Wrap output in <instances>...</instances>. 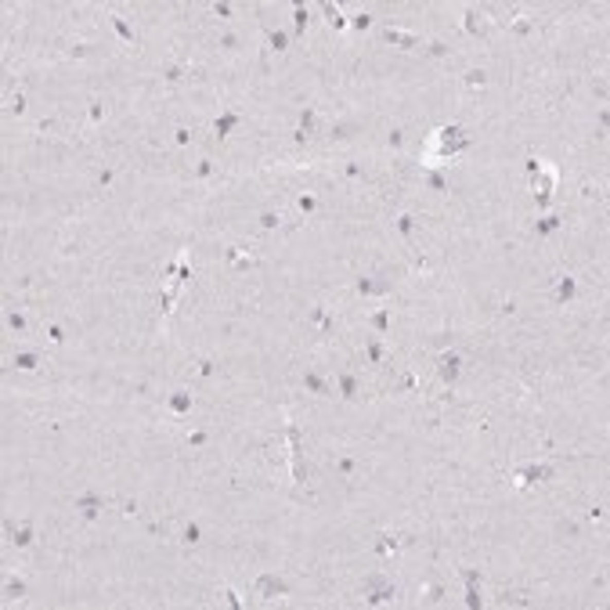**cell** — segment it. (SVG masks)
Instances as JSON below:
<instances>
[{"label": "cell", "mask_w": 610, "mask_h": 610, "mask_svg": "<svg viewBox=\"0 0 610 610\" xmlns=\"http://www.w3.org/2000/svg\"><path fill=\"white\" fill-rule=\"evenodd\" d=\"M466 145H470V141H466V134H462L459 127H441V130H434L430 141L423 145V166H444V163H452V155L462 152Z\"/></svg>", "instance_id": "cell-1"}, {"label": "cell", "mask_w": 610, "mask_h": 610, "mask_svg": "<svg viewBox=\"0 0 610 610\" xmlns=\"http://www.w3.org/2000/svg\"><path fill=\"white\" fill-rule=\"evenodd\" d=\"M365 588H368V596H365L368 603H386V599H393V596H397V585H393L390 578H379V574H372Z\"/></svg>", "instance_id": "cell-2"}, {"label": "cell", "mask_w": 610, "mask_h": 610, "mask_svg": "<svg viewBox=\"0 0 610 610\" xmlns=\"http://www.w3.org/2000/svg\"><path fill=\"white\" fill-rule=\"evenodd\" d=\"M549 473H552V470H549L545 462H527L524 470H516V473H513V484H516V488H524V484H534V480H545Z\"/></svg>", "instance_id": "cell-3"}, {"label": "cell", "mask_w": 610, "mask_h": 610, "mask_svg": "<svg viewBox=\"0 0 610 610\" xmlns=\"http://www.w3.org/2000/svg\"><path fill=\"white\" fill-rule=\"evenodd\" d=\"M285 592V581L282 578H275V574H264L260 581H257V596H264V599H271V596H282Z\"/></svg>", "instance_id": "cell-4"}, {"label": "cell", "mask_w": 610, "mask_h": 610, "mask_svg": "<svg viewBox=\"0 0 610 610\" xmlns=\"http://www.w3.org/2000/svg\"><path fill=\"white\" fill-rule=\"evenodd\" d=\"M383 37H386L390 44H401V47H416V44H419V37H416V33H404V29H393V26H390V29H383Z\"/></svg>", "instance_id": "cell-5"}, {"label": "cell", "mask_w": 610, "mask_h": 610, "mask_svg": "<svg viewBox=\"0 0 610 610\" xmlns=\"http://www.w3.org/2000/svg\"><path fill=\"white\" fill-rule=\"evenodd\" d=\"M459 365H462L459 354H444V357H441V375H444V383H452V379L459 375Z\"/></svg>", "instance_id": "cell-6"}, {"label": "cell", "mask_w": 610, "mask_h": 610, "mask_svg": "<svg viewBox=\"0 0 610 610\" xmlns=\"http://www.w3.org/2000/svg\"><path fill=\"white\" fill-rule=\"evenodd\" d=\"M339 397H343V401H354V397H357V379H354L350 372L339 375Z\"/></svg>", "instance_id": "cell-7"}, {"label": "cell", "mask_w": 610, "mask_h": 610, "mask_svg": "<svg viewBox=\"0 0 610 610\" xmlns=\"http://www.w3.org/2000/svg\"><path fill=\"white\" fill-rule=\"evenodd\" d=\"M462 26H466V33H473V37H480V33L488 29V22H480L477 11H466V22H462Z\"/></svg>", "instance_id": "cell-8"}, {"label": "cell", "mask_w": 610, "mask_h": 610, "mask_svg": "<svg viewBox=\"0 0 610 610\" xmlns=\"http://www.w3.org/2000/svg\"><path fill=\"white\" fill-rule=\"evenodd\" d=\"M574 278H560V285H556V303H567L570 296H574Z\"/></svg>", "instance_id": "cell-9"}, {"label": "cell", "mask_w": 610, "mask_h": 610, "mask_svg": "<svg viewBox=\"0 0 610 610\" xmlns=\"http://www.w3.org/2000/svg\"><path fill=\"white\" fill-rule=\"evenodd\" d=\"M303 383H307V390H314V393H321V397L329 393V383H325L318 372H307V375H303Z\"/></svg>", "instance_id": "cell-10"}, {"label": "cell", "mask_w": 610, "mask_h": 610, "mask_svg": "<svg viewBox=\"0 0 610 610\" xmlns=\"http://www.w3.org/2000/svg\"><path fill=\"white\" fill-rule=\"evenodd\" d=\"M76 506L83 509V516H98V509H101V498H98V495H83Z\"/></svg>", "instance_id": "cell-11"}, {"label": "cell", "mask_w": 610, "mask_h": 610, "mask_svg": "<svg viewBox=\"0 0 610 610\" xmlns=\"http://www.w3.org/2000/svg\"><path fill=\"white\" fill-rule=\"evenodd\" d=\"M170 408H173L177 416L191 412V393H173V397H170Z\"/></svg>", "instance_id": "cell-12"}, {"label": "cell", "mask_w": 610, "mask_h": 610, "mask_svg": "<svg viewBox=\"0 0 610 610\" xmlns=\"http://www.w3.org/2000/svg\"><path fill=\"white\" fill-rule=\"evenodd\" d=\"M235 123H239V112H224V116H221V119L213 123V130H217V134L224 137V134H228V130L235 127Z\"/></svg>", "instance_id": "cell-13"}, {"label": "cell", "mask_w": 610, "mask_h": 610, "mask_svg": "<svg viewBox=\"0 0 610 610\" xmlns=\"http://www.w3.org/2000/svg\"><path fill=\"white\" fill-rule=\"evenodd\" d=\"M361 293H390V282H372V278H361L357 282Z\"/></svg>", "instance_id": "cell-14"}, {"label": "cell", "mask_w": 610, "mask_h": 610, "mask_svg": "<svg viewBox=\"0 0 610 610\" xmlns=\"http://www.w3.org/2000/svg\"><path fill=\"white\" fill-rule=\"evenodd\" d=\"M556 228H560V217H542V221L534 224L538 235H549V231H556Z\"/></svg>", "instance_id": "cell-15"}, {"label": "cell", "mask_w": 610, "mask_h": 610, "mask_svg": "<svg viewBox=\"0 0 610 610\" xmlns=\"http://www.w3.org/2000/svg\"><path fill=\"white\" fill-rule=\"evenodd\" d=\"M15 365L29 372V368H37V354H33V350H22V354H15Z\"/></svg>", "instance_id": "cell-16"}, {"label": "cell", "mask_w": 610, "mask_h": 610, "mask_svg": "<svg viewBox=\"0 0 610 610\" xmlns=\"http://www.w3.org/2000/svg\"><path fill=\"white\" fill-rule=\"evenodd\" d=\"M397 545H401V538H397V534H390V531H386V534H379V552H393Z\"/></svg>", "instance_id": "cell-17"}, {"label": "cell", "mask_w": 610, "mask_h": 610, "mask_svg": "<svg viewBox=\"0 0 610 610\" xmlns=\"http://www.w3.org/2000/svg\"><path fill=\"white\" fill-rule=\"evenodd\" d=\"M321 8H325V15H329V22H332L336 29H343V26H347V22H343V11H339V8H332V4H321Z\"/></svg>", "instance_id": "cell-18"}, {"label": "cell", "mask_w": 610, "mask_h": 610, "mask_svg": "<svg viewBox=\"0 0 610 610\" xmlns=\"http://www.w3.org/2000/svg\"><path fill=\"white\" fill-rule=\"evenodd\" d=\"M11 542H15V545H29V542H33V527H29V524H22V527L15 531V538H11Z\"/></svg>", "instance_id": "cell-19"}, {"label": "cell", "mask_w": 610, "mask_h": 610, "mask_svg": "<svg viewBox=\"0 0 610 610\" xmlns=\"http://www.w3.org/2000/svg\"><path fill=\"white\" fill-rule=\"evenodd\" d=\"M112 26L119 29V37H123V40H130V44H134V29H130V26H127V22H123L119 15H112Z\"/></svg>", "instance_id": "cell-20"}, {"label": "cell", "mask_w": 610, "mask_h": 610, "mask_svg": "<svg viewBox=\"0 0 610 610\" xmlns=\"http://www.w3.org/2000/svg\"><path fill=\"white\" fill-rule=\"evenodd\" d=\"M397 231H401V235H412V231H416V217H408V213L397 217Z\"/></svg>", "instance_id": "cell-21"}, {"label": "cell", "mask_w": 610, "mask_h": 610, "mask_svg": "<svg viewBox=\"0 0 610 610\" xmlns=\"http://www.w3.org/2000/svg\"><path fill=\"white\" fill-rule=\"evenodd\" d=\"M314 123H318V116H314V112L307 109V112L300 116V134H307V130H314Z\"/></svg>", "instance_id": "cell-22"}, {"label": "cell", "mask_w": 610, "mask_h": 610, "mask_svg": "<svg viewBox=\"0 0 610 610\" xmlns=\"http://www.w3.org/2000/svg\"><path fill=\"white\" fill-rule=\"evenodd\" d=\"M267 40H271V47H275V51H285V33L271 29V33H267Z\"/></svg>", "instance_id": "cell-23"}, {"label": "cell", "mask_w": 610, "mask_h": 610, "mask_svg": "<svg viewBox=\"0 0 610 610\" xmlns=\"http://www.w3.org/2000/svg\"><path fill=\"white\" fill-rule=\"evenodd\" d=\"M466 87H484V73H480V69H470V73H466Z\"/></svg>", "instance_id": "cell-24"}, {"label": "cell", "mask_w": 610, "mask_h": 610, "mask_svg": "<svg viewBox=\"0 0 610 610\" xmlns=\"http://www.w3.org/2000/svg\"><path fill=\"white\" fill-rule=\"evenodd\" d=\"M311 318H314V321H318L321 329H332V318H329V311H325V307H318V311H314Z\"/></svg>", "instance_id": "cell-25"}, {"label": "cell", "mask_w": 610, "mask_h": 610, "mask_svg": "<svg viewBox=\"0 0 610 610\" xmlns=\"http://www.w3.org/2000/svg\"><path fill=\"white\" fill-rule=\"evenodd\" d=\"M307 29V8H296V37H303Z\"/></svg>", "instance_id": "cell-26"}, {"label": "cell", "mask_w": 610, "mask_h": 610, "mask_svg": "<svg viewBox=\"0 0 610 610\" xmlns=\"http://www.w3.org/2000/svg\"><path fill=\"white\" fill-rule=\"evenodd\" d=\"M260 224H264V228H278V224H282V213H271V210H267V213L260 217Z\"/></svg>", "instance_id": "cell-27"}, {"label": "cell", "mask_w": 610, "mask_h": 610, "mask_svg": "<svg viewBox=\"0 0 610 610\" xmlns=\"http://www.w3.org/2000/svg\"><path fill=\"white\" fill-rule=\"evenodd\" d=\"M430 184H434L437 191H444V188H448V181H444V173H437V170H430Z\"/></svg>", "instance_id": "cell-28"}, {"label": "cell", "mask_w": 610, "mask_h": 610, "mask_svg": "<svg viewBox=\"0 0 610 610\" xmlns=\"http://www.w3.org/2000/svg\"><path fill=\"white\" fill-rule=\"evenodd\" d=\"M513 29H516V33H531V22H527L524 15H516V19H513Z\"/></svg>", "instance_id": "cell-29"}, {"label": "cell", "mask_w": 610, "mask_h": 610, "mask_svg": "<svg viewBox=\"0 0 610 610\" xmlns=\"http://www.w3.org/2000/svg\"><path fill=\"white\" fill-rule=\"evenodd\" d=\"M386 321H390V314H386V311H379V314H372V325H375L379 332L386 329Z\"/></svg>", "instance_id": "cell-30"}, {"label": "cell", "mask_w": 610, "mask_h": 610, "mask_svg": "<svg viewBox=\"0 0 610 610\" xmlns=\"http://www.w3.org/2000/svg\"><path fill=\"white\" fill-rule=\"evenodd\" d=\"M22 592H26V585H22V581H8V596H11V599H19Z\"/></svg>", "instance_id": "cell-31"}, {"label": "cell", "mask_w": 610, "mask_h": 610, "mask_svg": "<svg viewBox=\"0 0 610 610\" xmlns=\"http://www.w3.org/2000/svg\"><path fill=\"white\" fill-rule=\"evenodd\" d=\"M314 206H318V199H314V195H303V199H300V210H303V213H311Z\"/></svg>", "instance_id": "cell-32"}, {"label": "cell", "mask_w": 610, "mask_h": 610, "mask_svg": "<svg viewBox=\"0 0 610 610\" xmlns=\"http://www.w3.org/2000/svg\"><path fill=\"white\" fill-rule=\"evenodd\" d=\"M8 325H11V329H19V332H22V329H26V318H22V314H8Z\"/></svg>", "instance_id": "cell-33"}, {"label": "cell", "mask_w": 610, "mask_h": 610, "mask_svg": "<svg viewBox=\"0 0 610 610\" xmlns=\"http://www.w3.org/2000/svg\"><path fill=\"white\" fill-rule=\"evenodd\" d=\"M184 542H199V524H188V527H184Z\"/></svg>", "instance_id": "cell-34"}, {"label": "cell", "mask_w": 610, "mask_h": 610, "mask_svg": "<svg viewBox=\"0 0 610 610\" xmlns=\"http://www.w3.org/2000/svg\"><path fill=\"white\" fill-rule=\"evenodd\" d=\"M430 55H437V58H441V55H448V44H441V40H434V44H430Z\"/></svg>", "instance_id": "cell-35"}, {"label": "cell", "mask_w": 610, "mask_h": 610, "mask_svg": "<svg viewBox=\"0 0 610 610\" xmlns=\"http://www.w3.org/2000/svg\"><path fill=\"white\" fill-rule=\"evenodd\" d=\"M47 336H51V343H62V339H65V332H62L58 325H51V329H47Z\"/></svg>", "instance_id": "cell-36"}, {"label": "cell", "mask_w": 610, "mask_h": 610, "mask_svg": "<svg viewBox=\"0 0 610 610\" xmlns=\"http://www.w3.org/2000/svg\"><path fill=\"white\" fill-rule=\"evenodd\" d=\"M368 357H372V361H375V365H379V361H383V350H379V343H368Z\"/></svg>", "instance_id": "cell-37"}, {"label": "cell", "mask_w": 610, "mask_h": 610, "mask_svg": "<svg viewBox=\"0 0 610 610\" xmlns=\"http://www.w3.org/2000/svg\"><path fill=\"white\" fill-rule=\"evenodd\" d=\"M166 80H170V83H177V80H181V69H177V65H173V69H166Z\"/></svg>", "instance_id": "cell-38"}]
</instances>
